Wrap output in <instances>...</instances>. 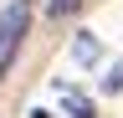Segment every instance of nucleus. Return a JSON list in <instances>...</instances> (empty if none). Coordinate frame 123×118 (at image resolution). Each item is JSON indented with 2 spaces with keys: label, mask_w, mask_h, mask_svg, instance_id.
Segmentation results:
<instances>
[{
  "label": "nucleus",
  "mask_w": 123,
  "mask_h": 118,
  "mask_svg": "<svg viewBox=\"0 0 123 118\" xmlns=\"http://www.w3.org/2000/svg\"><path fill=\"white\" fill-rule=\"evenodd\" d=\"M87 0H46V16H56V21H67V16H77Z\"/></svg>",
  "instance_id": "f03ea898"
},
{
  "label": "nucleus",
  "mask_w": 123,
  "mask_h": 118,
  "mask_svg": "<svg viewBox=\"0 0 123 118\" xmlns=\"http://www.w3.org/2000/svg\"><path fill=\"white\" fill-rule=\"evenodd\" d=\"M26 31H31V0H10V5L0 10V82H5V72L15 67V56H21Z\"/></svg>",
  "instance_id": "f257e3e1"
},
{
  "label": "nucleus",
  "mask_w": 123,
  "mask_h": 118,
  "mask_svg": "<svg viewBox=\"0 0 123 118\" xmlns=\"http://www.w3.org/2000/svg\"><path fill=\"white\" fill-rule=\"evenodd\" d=\"M62 103H67V108H72L77 118H92V103H87L82 93H72V87H62Z\"/></svg>",
  "instance_id": "7ed1b4c3"
}]
</instances>
